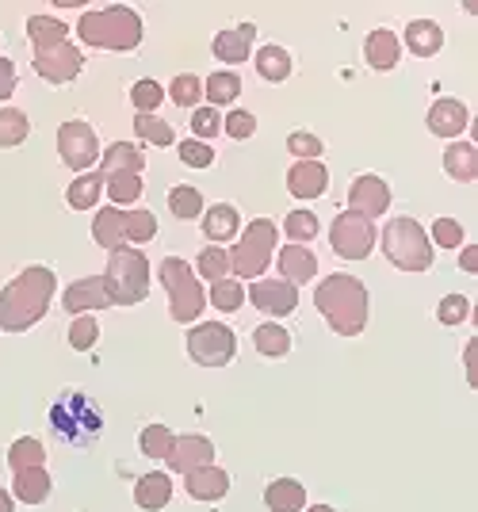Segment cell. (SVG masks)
<instances>
[{
	"mask_svg": "<svg viewBox=\"0 0 478 512\" xmlns=\"http://www.w3.org/2000/svg\"><path fill=\"white\" fill-rule=\"evenodd\" d=\"M375 222L356 211H341L329 226V245L341 260H364L375 249Z\"/></svg>",
	"mask_w": 478,
	"mask_h": 512,
	"instance_id": "10",
	"label": "cell"
},
{
	"mask_svg": "<svg viewBox=\"0 0 478 512\" xmlns=\"http://www.w3.org/2000/svg\"><path fill=\"white\" fill-rule=\"evenodd\" d=\"M100 192H104V176H100V172H85V176H77V180L69 184L66 203L73 211H88V207H96Z\"/></svg>",
	"mask_w": 478,
	"mask_h": 512,
	"instance_id": "34",
	"label": "cell"
},
{
	"mask_svg": "<svg viewBox=\"0 0 478 512\" xmlns=\"http://www.w3.org/2000/svg\"><path fill=\"white\" fill-rule=\"evenodd\" d=\"M207 302L215 306V310H222V314H234V310H241L245 306V287H241L238 279H218L215 287H211V295H207Z\"/></svg>",
	"mask_w": 478,
	"mask_h": 512,
	"instance_id": "41",
	"label": "cell"
},
{
	"mask_svg": "<svg viewBox=\"0 0 478 512\" xmlns=\"http://www.w3.org/2000/svg\"><path fill=\"white\" fill-rule=\"evenodd\" d=\"M92 237H96V245L100 249H123L127 245V237H123V211L119 207H104V211L92 218Z\"/></svg>",
	"mask_w": 478,
	"mask_h": 512,
	"instance_id": "30",
	"label": "cell"
},
{
	"mask_svg": "<svg viewBox=\"0 0 478 512\" xmlns=\"http://www.w3.org/2000/svg\"><path fill=\"white\" fill-rule=\"evenodd\" d=\"M50 490H54V482H50L46 467L16 470V474H12V493L20 497L23 505H43L46 497H50Z\"/></svg>",
	"mask_w": 478,
	"mask_h": 512,
	"instance_id": "25",
	"label": "cell"
},
{
	"mask_svg": "<svg viewBox=\"0 0 478 512\" xmlns=\"http://www.w3.org/2000/svg\"><path fill=\"white\" fill-rule=\"evenodd\" d=\"M58 153L73 172H85L100 161V142H96V130L81 123V119H69L58 127Z\"/></svg>",
	"mask_w": 478,
	"mask_h": 512,
	"instance_id": "11",
	"label": "cell"
},
{
	"mask_svg": "<svg viewBox=\"0 0 478 512\" xmlns=\"http://www.w3.org/2000/svg\"><path fill=\"white\" fill-rule=\"evenodd\" d=\"M203 96L211 100V107L234 104V100L241 96V77H238V73H226V69H218V73H211V77L203 81Z\"/></svg>",
	"mask_w": 478,
	"mask_h": 512,
	"instance_id": "35",
	"label": "cell"
},
{
	"mask_svg": "<svg viewBox=\"0 0 478 512\" xmlns=\"http://www.w3.org/2000/svg\"><path fill=\"white\" fill-rule=\"evenodd\" d=\"M62 306H66L73 318H77V314H88V310H108V306H115L108 291V279L85 276V279H77V283H69L66 295H62Z\"/></svg>",
	"mask_w": 478,
	"mask_h": 512,
	"instance_id": "15",
	"label": "cell"
},
{
	"mask_svg": "<svg viewBox=\"0 0 478 512\" xmlns=\"http://www.w3.org/2000/svg\"><path fill=\"white\" fill-rule=\"evenodd\" d=\"M173 440L176 436L165 425H146L142 436H138V448H142V455H150V459H165L173 451Z\"/></svg>",
	"mask_w": 478,
	"mask_h": 512,
	"instance_id": "45",
	"label": "cell"
},
{
	"mask_svg": "<svg viewBox=\"0 0 478 512\" xmlns=\"http://www.w3.org/2000/svg\"><path fill=\"white\" fill-rule=\"evenodd\" d=\"M253 39H257V23H238L230 31H218L211 50H215L218 62L241 65L245 58H253Z\"/></svg>",
	"mask_w": 478,
	"mask_h": 512,
	"instance_id": "17",
	"label": "cell"
},
{
	"mask_svg": "<svg viewBox=\"0 0 478 512\" xmlns=\"http://www.w3.org/2000/svg\"><path fill=\"white\" fill-rule=\"evenodd\" d=\"M406 46H410V54H417V58H433V54H440V46H444L440 23H433V20L406 23Z\"/></svg>",
	"mask_w": 478,
	"mask_h": 512,
	"instance_id": "27",
	"label": "cell"
},
{
	"mask_svg": "<svg viewBox=\"0 0 478 512\" xmlns=\"http://www.w3.org/2000/svg\"><path fill=\"white\" fill-rule=\"evenodd\" d=\"M467 127H471L467 104H459L452 96H444V100H436V104L429 107V130H433L436 138H459Z\"/></svg>",
	"mask_w": 478,
	"mask_h": 512,
	"instance_id": "19",
	"label": "cell"
},
{
	"mask_svg": "<svg viewBox=\"0 0 478 512\" xmlns=\"http://www.w3.org/2000/svg\"><path fill=\"white\" fill-rule=\"evenodd\" d=\"M364 58H368L371 69H379V73H391L398 58H402V43H398V35L387 31V27H379V31H371L368 39H364Z\"/></svg>",
	"mask_w": 478,
	"mask_h": 512,
	"instance_id": "23",
	"label": "cell"
},
{
	"mask_svg": "<svg viewBox=\"0 0 478 512\" xmlns=\"http://www.w3.org/2000/svg\"><path fill=\"white\" fill-rule=\"evenodd\" d=\"M276 268H280V279L299 287V283H310L318 276V256L310 253L306 245H283L276 253Z\"/></svg>",
	"mask_w": 478,
	"mask_h": 512,
	"instance_id": "20",
	"label": "cell"
},
{
	"mask_svg": "<svg viewBox=\"0 0 478 512\" xmlns=\"http://www.w3.org/2000/svg\"><path fill=\"white\" fill-rule=\"evenodd\" d=\"M245 299L253 302L257 310H264V314L283 318V314H291L299 306V287H291L287 279H253Z\"/></svg>",
	"mask_w": 478,
	"mask_h": 512,
	"instance_id": "14",
	"label": "cell"
},
{
	"mask_svg": "<svg viewBox=\"0 0 478 512\" xmlns=\"http://www.w3.org/2000/svg\"><path fill=\"white\" fill-rule=\"evenodd\" d=\"M253 348L261 356H268V360H280V356L291 352V333L283 325H276V321H264V325L253 329Z\"/></svg>",
	"mask_w": 478,
	"mask_h": 512,
	"instance_id": "32",
	"label": "cell"
},
{
	"mask_svg": "<svg viewBox=\"0 0 478 512\" xmlns=\"http://www.w3.org/2000/svg\"><path fill=\"white\" fill-rule=\"evenodd\" d=\"M54 287H58V279L50 268H43V264L23 268L20 276L4 283V291H0V329L23 333L35 321H43L50 299H54Z\"/></svg>",
	"mask_w": 478,
	"mask_h": 512,
	"instance_id": "1",
	"label": "cell"
},
{
	"mask_svg": "<svg viewBox=\"0 0 478 512\" xmlns=\"http://www.w3.org/2000/svg\"><path fill=\"white\" fill-rule=\"evenodd\" d=\"M238 207H230V203H215V207H207L203 211V234L211 237L215 245H222V241H230V237H238Z\"/></svg>",
	"mask_w": 478,
	"mask_h": 512,
	"instance_id": "26",
	"label": "cell"
},
{
	"mask_svg": "<svg viewBox=\"0 0 478 512\" xmlns=\"http://www.w3.org/2000/svg\"><path fill=\"white\" fill-rule=\"evenodd\" d=\"M81 69H85V54L69 39L58 46H46V50H35V73L43 77L46 85H69Z\"/></svg>",
	"mask_w": 478,
	"mask_h": 512,
	"instance_id": "12",
	"label": "cell"
},
{
	"mask_svg": "<svg viewBox=\"0 0 478 512\" xmlns=\"http://www.w3.org/2000/svg\"><path fill=\"white\" fill-rule=\"evenodd\" d=\"M283 230H287V237H291V245H306V241H314V237H318V214L299 207V211L287 214Z\"/></svg>",
	"mask_w": 478,
	"mask_h": 512,
	"instance_id": "43",
	"label": "cell"
},
{
	"mask_svg": "<svg viewBox=\"0 0 478 512\" xmlns=\"http://www.w3.org/2000/svg\"><path fill=\"white\" fill-rule=\"evenodd\" d=\"M329 188V172L322 161H295L287 172V192L295 199H318Z\"/></svg>",
	"mask_w": 478,
	"mask_h": 512,
	"instance_id": "18",
	"label": "cell"
},
{
	"mask_svg": "<svg viewBox=\"0 0 478 512\" xmlns=\"http://www.w3.org/2000/svg\"><path fill=\"white\" fill-rule=\"evenodd\" d=\"M81 43L92 50H111V54H127L134 46H142V16L127 4H111V8H92L77 20Z\"/></svg>",
	"mask_w": 478,
	"mask_h": 512,
	"instance_id": "3",
	"label": "cell"
},
{
	"mask_svg": "<svg viewBox=\"0 0 478 512\" xmlns=\"http://www.w3.org/2000/svg\"><path fill=\"white\" fill-rule=\"evenodd\" d=\"M429 241H436L440 249H459L463 245V226H459L456 218H436Z\"/></svg>",
	"mask_w": 478,
	"mask_h": 512,
	"instance_id": "54",
	"label": "cell"
},
{
	"mask_svg": "<svg viewBox=\"0 0 478 512\" xmlns=\"http://www.w3.org/2000/svg\"><path fill=\"white\" fill-rule=\"evenodd\" d=\"M459 268H463V272H471V276H475V272H478V245H467V249H463V253H459Z\"/></svg>",
	"mask_w": 478,
	"mask_h": 512,
	"instance_id": "56",
	"label": "cell"
},
{
	"mask_svg": "<svg viewBox=\"0 0 478 512\" xmlns=\"http://www.w3.org/2000/svg\"><path fill=\"white\" fill-rule=\"evenodd\" d=\"M383 253L402 272H429L433 268V241L417 218H391L383 230Z\"/></svg>",
	"mask_w": 478,
	"mask_h": 512,
	"instance_id": "6",
	"label": "cell"
},
{
	"mask_svg": "<svg viewBox=\"0 0 478 512\" xmlns=\"http://www.w3.org/2000/svg\"><path fill=\"white\" fill-rule=\"evenodd\" d=\"M272 253H276V222L268 218H257L245 226L241 241L230 253V272L241 279H261L264 268L272 264Z\"/></svg>",
	"mask_w": 478,
	"mask_h": 512,
	"instance_id": "8",
	"label": "cell"
},
{
	"mask_svg": "<svg viewBox=\"0 0 478 512\" xmlns=\"http://www.w3.org/2000/svg\"><path fill=\"white\" fill-rule=\"evenodd\" d=\"M0 512H12V497L0 490Z\"/></svg>",
	"mask_w": 478,
	"mask_h": 512,
	"instance_id": "57",
	"label": "cell"
},
{
	"mask_svg": "<svg viewBox=\"0 0 478 512\" xmlns=\"http://www.w3.org/2000/svg\"><path fill=\"white\" fill-rule=\"evenodd\" d=\"M134 130H138V138L150 142V146H176L173 127H169L165 119H157V115H134Z\"/></svg>",
	"mask_w": 478,
	"mask_h": 512,
	"instance_id": "42",
	"label": "cell"
},
{
	"mask_svg": "<svg viewBox=\"0 0 478 512\" xmlns=\"http://www.w3.org/2000/svg\"><path fill=\"white\" fill-rule=\"evenodd\" d=\"M161 100H165V88L157 85V81H150V77L131 85V104L138 107V115H153L161 107Z\"/></svg>",
	"mask_w": 478,
	"mask_h": 512,
	"instance_id": "47",
	"label": "cell"
},
{
	"mask_svg": "<svg viewBox=\"0 0 478 512\" xmlns=\"http://www.w3.org/2000/svg\"><path fill=\"white\" fill-rule=\"evenodd\" d=\"M222 130H226L230 138L245 142V138H253V134H257V115H253V111H245V107H234V111L222 119Z\"/></svg>",
	"mask_w": 478,
	"mask_h": 512,
	"instance_id": "50",
	"label": "cell"
},
{
	"mask_svg": "<svg viewBox=\"0 0 478 512\" xmlns=\"http://www.w3.org/2000/svg\"><path fill=\"white\" fill-rule=\"evenodd\" d=\"M165 459H169V467H173L176 474H192V470L215 463V444H211L207 436H196V432H192V436H176L173 451H169Z\"/></svg>",
	"mask_w": 478,
	"mask_h": 512,
	"instance_id": "16",
	"label": "cell"
},
{
	"mask_svg": "<svg viewBox=\"0 0 478 512\" xmlns=\"http://www.w3.org/2000/svg\"><path fill=\"white\" fill-rule=\"evenodd\" d=\"M169 96H173L176 107H196L203 100V81H199L196 73H180L169 85Z\"/></svg>",
	"mask_w": 478,
	"mask_h": 512,
	"instance_id": "46",
	"label": "cell"
},
{
	"mask_svg": "<svg viewBox=\"0 0 478 512\" xmlns=\"http://www.w3.org/2000/svg\"><path fill=\"white\" fill-rule=\"evenodd\" d=\"M50 428L58 440H66L73 448H88L100 428H104V413L96 409V402L81 394V390H66L54 406H50Z\"/></svg>",
	"mask_w": 478,
	"mask_h": 512,
	"instance_id": "4",
	"label": "cell"
},
{
	"mask_svg": "<svg viewBox=\"0 0 478 512\" xmlns=\"http://www.w3.org/2000/svg\"><path fill=\"white\" fill-rule=\"evenodd\" d=\"M188 356L199 367H222L238 356V337L222 321H199L196 329H188Z\"/></svg>",
	"mask_w": 478,
	"mask_h": 512,
	"instance_id": "9",
	"label": "cell"
},
{
	"mask_svg": "<svg viewBox=\"0 0 478 512\" xmlns=\"http://www.w3.org/2000/svg\"><path fill=\"white\" fill-rule=\"evenodd\" d=\"M436 318H440V325H463V321L471 318V299H467V295H448V299H440Z\"/></svg>",
	"mask_w": 478,
	"mask_h": 512,
	"instance_id": "51",
	"label": "cell"
},
{
	"mask_svg": "<svg viewBox=\"0 0 478 512\" xmlns=\"http://www.w3.org/2000/svg\"><path fill=\"white\" fill-rule=\"evenodd\" d=\"M196 276L211 279V283H218V279L230 276V253L222 249V245H211V249H203L196 260Z\"/></svg>",
	"mask_w": 478,
	"mask_h": 512,
	"instance_id": "44",
	"label": "cell"
},
{
	"mask_svg": "<svg viewBox=\"0 0 478 512\" xmlns=\"http://www.w3.org/2000/svg\"><path fill=\"white\" fill-rule=\"evenodd\" d=\"M188 482H184V490H188V497L192 501H222L226 493H230V474L222 467H199L192 470V474H184Z\"/></svg>",
	"mask_w": 478,
	"mask_h": 512,
	"instance_id": "21",
	"label": "cell"
},
{
	"mask_svg": "<svg viewBox=\"0 0 478 512\" xmlns=\"http://www.w3.org/2000/svg\"><path fill=\"white\" fill-rule=\"evenodd\" d=\"M173 501V478L161 474V470H150L134 482V505L142 512H161Z\"/></svg>",
	"mask_w": 478,
	"mask_h": 512,
	"instance_id": "22",
	"label": "cell"
},
{
	"mask_svg": "<svg viewBox=\"0 0 478 512\" xmlns=\"http://www.w3.org/2000/svg\"><path fill=\"white\" fill-rule=\"evenodd\" d=\"M306 512H337V509H329V505H314V509H306Z\"/></svg>",
	"mask_w": 478,
	"mask_h": 512,
	"instance_id": "58",
	"label": "cell"
},
{
	"mask_svg": "<svg viewBox=\"0 0 478 512\" xmlns=\"http://www.w3.org/2000/svg\"><path fill=\"white\" fill-rule=\"evenodd\" d=\"M444 172L459 180V184H471L478 180V150L471 142H452L448 150H444Z\"/></svg>",
	"mask_w": 478,
	"mask_h": 512,
	"instance_id": "29",
	"label": "cell"
},
{
	"mask_svg": "<svg viewBox=\"0 0 478 512\" xmlns=\"http://www.w3.org/2000/svg\"><path fill=\"white\" fill-rule=\"evenodd\" d=\"M218 130H222V115H218V107H196V115H192V138L199 142H211Z\"/></svg>",
	"mask_w": 478,
	"mask_h": 512,
	"instance_id": "52",
	"label": "cell"
},
{
	"mask_svg": "<svg viewBox=\"0 0 478 512\" xmlns=\"http://www.w3.org/2000/svg\"><path fill=\"white\" fill-rule=\"evenodd\" d=\"M176 153H180V161H184L188 169H211V165H215V150H211L207 142H199V138L176 142Z\"/></svg>",
	"mask_w": 478,
	"mask_h": 512,
	"instance_id": "49",
	"label": "cell"
},
{
	"mask_svg": "<svg viewBox=\"0 0 478 512\" xmlns=\"http://www.w3.org/2000/svg\"><path fill=\"white\" fill-rule=\"evenodd\" d=\"M157 279L169 291V314H173V321L192 325L203 314V306H207V295H203V283H199L196 268L188 260H180V256H165L161 268H157Z\"/></svg>",
	"mask_w": 478,
	"mask_h": 512,
	"instance_id": "5",
	"label": "cell"
},
{
	"mask_svg": "<svg viewBox=\"0 0 478 512\" xmlns=\"http://www.w3.org/2000/svg\"><path fill=\"white\" fill-rule=\"evenodd\" d=\"M104 279H108V291L115 306H138L150 295V260H146V253L123 245V249H115L108 256Z\"/></svg>",
	"mask_w": 478,
	"mask_h": 512,
	"instance_id": "7",
	"label": "cell"
},
{
	"mask_svg": "<svg viewBox=\"0 0 478 512\" xmlns=\"http://www.w3.org/2000/svg\"><path fill=\"white\" fill-rule=\"evenodd\" d=\"M314 306L318 314L329 321L333 333L341 337H360L364 325H368V287L356 276H326L314 291Z\"/></svg>",
	"mask_w": 478,
	"mask_h": 512,
	"instance_id": "2",
	"label": "cell"
},
{
	"mask_svg": "<svg viewBox=\"0 0 478 512\" xmlns=\"http://www.w3.org/2000/svg\"><path fill=\"white\" fill-rule=\"evenodd\" d=\"M123 237L131 241V245H146L157 237V218L150 211H142V207H134V211H123Z\"/></svg>",
	"mask_w": 478,
	"mask_h": 512,
	"instance_id": "38",
	"label": "cell"
},
{
	"mask_svg": "<svg viewBox=\"0 0 478 512\" xmlns=\"http://www.w3.org/2000/svg\"><path fill=\"white\" fill-rule=\"evenodd\" d=\"M8 467L12 474L16 470H31V467H46V451L35 436H20L12 448H8Z\"/></svg>",
	"mask_w": 478,
	"mask_h": 512,
	"instance_id": "36",
	"label": "cell"
},
{
	"mask_svg": "<svg viewBox=\"0 0 478 512\" xmlns=\"http://www.w3.org/2000/svg\"><path fill=\"white\" fill-rule=\"evenodd\" d=\"M27 115H23L20 107H4L0 111V150H12V146H20L23 138H27Z\"/></svg>",
	"mask_w": 478,
	"mask_h": 512,
	"instance_id": "40",
	"label": "cell"
},
{
	"mask_svg": "<svg viewBox=\"0 0 478 512\" xmlns=\"http://www.w3.org/2000/svg\"><path fill=\"white\" fill-rule=\"evenodd\" d=\"M287 150L295 153L299 161H318L326 146H322V138H318V134H310V130H295V134L287 138Z\"/></svg>",
	"mask_w": 478,
	"mask_h": 512,
	"instance_id": "53",
	"label": "cell"
},
{
	"mask_svg": "<svg viewBox=\"0 0 478 512\" xmlns=\"http://www.w3.org/2000/svg\"><path fill=\"white\" fill-rule=\"evenodd\" d=\"M96 341H100V325H96V318L77 314L73 325H69V348H73V352H88Z\"/></svg>",
	"mask_w": 478,
	"mask_h": 512,
	"instance_id": "48",
	"label": "cell"
},
{
	"mask_svg": "<svg viewBox=\"0 0 478 512\" xmlns=\"http://www.w3.org/2000/svg\"><path fill=\"white\" fill-rule=\"evenodd\" d=\"M142 169H146V157H142L138 146H131V142H111L108 150H104L100 176H104V180L115 176V172H138V176H142Z\"/></svg>",
	"mask_w": 478,
	"mask_h": 512,
	"instance_id": "28",
	"label": "cell"
},
{
	"mask_svg": "<svg viewBox=\"0 0 478 512\" xmlns=\"http://www.w3.org/2000/svg\"><path fill=\"white\" fill-rule=\"evenodd\" d=\"M12 92H16V65L0 58V100H8Z\"/></svg>",
	"mask_w": 478,
	"mask_h": 512,
	"instance_id": "55",
	"label": "cell"
},
{
	"mask_svg": "<svg viewBox=\"0 0 478 512\" xmlns=\"http://www.w3.org/2000/svg\"><path fill=\"white\" fill-rule=\"evenodd\" d=\"M264 505L272 512H303L306 509V486L295 478H276L264 490Z\"/></svg>",
	"mask_w": 478,
	"mask_h": 512,
	"instance_id": "24",
	"label": "cell"
},
{
	"mask_svg": "<svg viewBox=\"0 0 478 512\" xmlns=\"http://www.w3.org/2000/svg\"><path fill=\"white\" fill-rule=\"evenodd\" d=\"M387 207H391V188H387L383 176L364 172V176L352 180V188H348V211L364 214V218H379V214H387Z\"/></svg>",
	"mask_w": 478,
	"mask_h": 512,
	"instance_id": "13",
	"label": "cell"
},
{
	"mask_svg": "<svg viewBox=\"0 0 478 512\" xmlns=\"http://www.w3.org/2000/svg\"><path fill=\"white\" fill-rule=\"evenodd\" d=\"M169 211H173L180 222L199 218V214H203V195H199V188H192V184H176L173 192H169Z\"/></svg>",
	"mask_w": 478,
	"mask_h": 512,
	"instance_id": "39",
	"label": "cell"
},
{
	"mask_svg": "<svg viewBox=\"0 0 478 512\" xmlns=\"http://www.w3.org/2000/svg\"><path fill=\"white\" fill-rule=\"evenodd\" d=\"M257 73L268 85H280V81L291 77V54L283 46H261L257 50Z\"/></svg>",
	"mask_w": 478,
	"mask_h": 512,
	"instance_id": "33",
	"label": "cell"
},
{
	"mask_svg": "<svg viewBox=\"0 0 478 512\" xmlns=\"http://www.w3.org/2000/svg\"><path fill=\"white\" fill-rule=\"evenodd\" d=\"M27 39L35 50H46V46H58L69 39V23H62L58 16H31L27 20Z\"/></svg>",
	"mask_w": 478,
	"mask_h": 512,
	"instance_id": "31",
	"label": "cell"
},
{
	"mask_svg": "<svg viewBox=\"0 0 478 512\" xmlns=\"http://www.w3.org/2000/svg\"><path fill=\"white\" fill-rule=\"evenodd\" d=\"M104 184H108V195L115 207H131V203L142 199V176L138 172H115Z\"/></svg>",
	"mask_w": 478,
	"mask_h": 512,
	"instance_id": "37",
	"label": "cell"
}]
</instances>
